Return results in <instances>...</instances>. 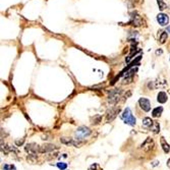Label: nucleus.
Returning <instances> with one entry per match:
<instances>
[{"label":"nucleus","mask_w":170,"mask_h":170,"mask_svg":"<svg viewBox=\"0 0 170 170\" xmlns=\"http://www.w3.org/2000/svg\"><path fill=\"white\" fill-rule=\"evenodd\" d=\"M121 119L124 121V123H126V124H129V125H131V126H135V123H137V119L133 116L131 108H129V107L125 108V109L123 110L122 113H121Z\"/></svg>","instance_id":"obj_1"},{"label":"nucleus","mask_w":170,"mask_h":170,"mask_svg":"<svg viewBox=\"0 0 170 170\" xmlns=\"http://www.w3.org/2000/svg\"><path fill=\"white\" fill-rule=\"evenodd\" d=\"M92 133V131L87 126H79L75 133V140L82 141V140L88 138Z\"/></svg>","instance_id":"obj_2"},{"label":"nucleus","mask_w":170,"mask_h":170,"mask_svg":"<svg viewBox=\"0 0 170 170\" xmlns=\"http://www.w3.org/2000/svg\"><path fill=\"white\" fill-rule=\"evenodd\" d=\"M121 96H122V91L120 89H114V90H111L108 94V102L110 104H116L117 102L120 100Z\"/></svg>","instance_id":"obj_3"},{"label":"nucleus","mask_w":170,"mask_h":170,"mask_svg":"<svg viewBox=\"0 0 170 170\" xmlns=\"http://www.w3.org/2000/svg\"><path fill=\"white\" fill-rule=\"evenodd\" d=\"M143 23V19L142 17L139 15V13L137 11L131 13V21H129V25L133 26V27H140Z\"/></svg>","instance_id":"obj_4"},{"label":"nucleus","mask_w":170,"mask_h":170,"mask_svg":"<svg viewBox=\"0 0 170 170\" xmlns=\"http://www.w3.org/2000/svg\"><path fill=\"white\" fill-rule=\"evenodd\" d=\"M25 150L29 155L37 156V154L40 153V146H38L36 143H30L25 147Z\"/></svg>","instance_id":"obj_5"},{"label":"nucleus","mask_w":170,"mask_h":170,"mask_svg":"<svg viewBox=\"0 0 170 170\" xmlns=\"http://www.w3.org/2000/svg\"><path fill=\"white\" fill-rule=\"evenodd\" d=\"M119 112H120L119 107L110 108V110H108V112H107V115H106V120H107V122H111V121L114 120Z\"/></svg>","instance_id":"obj_6"},{"label":"nucleus","mask_w":170,"mask_h":170,"mask_svg":"<svg viewBox=\"0 0 170 170\" xmlns=\"http://www.w3.org/2000/svg\"><path fill=\"white\" fill-rule=\"evenodd\" d=\"M154 147H155V143H154V140L152 138H147L146 141L141 145V149H143L146 152L151 151L152 149H154Z\"/></svg>","instance_id":"obj_7"},{"label":"nucleus","mask_w":170,"mask_h":170,"mask_svg":"<svg viewBox=\"0 0 170 170\" xmlns=\"http://www.w3.org/2000/svg\"><path fill=\"white\" fill-rule=\"evenodd\" d=\"M139 105L145 112H149L151 110V102L147 98H141L139 100Z\"/></svg>","instance_id":"obj_8"},{"label":"nucleus","mask_w":170,"mask_h":170,"mask_svg":"<svg viewBox=\"0 0 170 170\" xmlns=\"http://www.w3.org/2000/svg\"><path fill=\"white\" fill-rule=\"evenodd\" d=\"M60 142L64 145H73L75 147H81L83 145V142L81 141H77V140H73V139H69V138H61Z\"/></svg>","instance_id":"obj_9"},{"label":"nucleus","mask_w":170,"mask_h":170,"mask_svg":"<svg viewBox=\"0 0 170 170\" xmlns=\"http://www.w3.org/2000/svg\"><path fill=\"white\" fill-rule=\"evenodd\" d=\"M57 149V147H56L55 145H53V144H44V145L40 146V153L44 154V153H49V152H52L54 151V150Z\"/></svg>","instance_id":"obj_10"},{"label":"nucleus","mask_w":170,"mask_h":170,"mask_svg":"<svg viewBox=\"0 0 170 170\" xmlns=\"http://www.w3.org/2000/svg\"><path fill=\"white\" fill-rule=\"evenodd\" d=\"M157 21L159 23L160 26H162V27L167 26L168 23H169V17H168L167 15H165V13L161 12L157 15Z\"/></svg>","instance_id":"obj_11"},{"label":"nucleus","mask_w":170,"mask_h":170,"mask_svg":"<svg viewBox=\"0 0 170 170\" xmlns=\"http://www.w3.org/2000/svg\"><path fill=\"white\" fill-rule=\"evenodd\" d=\"M168 100V96L165 92H159L157 95V101L159 102L160 104H164L166 103Z\"/></svg>","instance_id":"obj_12"},{"label":"nucleus","mask_w":170,"mask_h":170,"mask_svg":"<svg viewBox=\"0 0 170 170\" xmlns=\"http://www.w3.org/2000/svg\"><path fill=\"white\" fill-rule=\"evenodd\" d=\"M160 143H161V147H162V149H163L164 153H166V154L169 153L170 152V146H169V144L165 141V139H164L163 137H161V139H160Z\"/></svg>","instance_id":"obj_13"},{"label":"nucleus","mask_w":170,"mask_h":170,"mask_svg":"<svg viewBox=\"0 0 170 170\" xmlns=\"http://www.w3.org/2000/svg\"><path fill=\"white\" fill-rule=\"evenodd\" d=\"M154 122H155V121H154L152 118H150V117H145V118L143 119V125H144V127H146V129H151L152 125L154 124Z\"/></svg>","instance_id":"obj_14"},{"label":"nucleus","mask_w":170,"mask_h":170,"mask_svg":"<svg viewBox=\"0 0 170 170\" xmlns=\"http://www.w3.org/2000/svg\"><path fill=\"white\" fill-rule=\"evenodd\" d=\"M163 112V107L162 106H159V107H156L152 110V116L153 117H160Z\"/></svg>","instance_id":"obj_15"},{"label":"nucleus","mask_w":170,"mask_h":170,"mask_svg":"<svg viewBox=\"0 0 170 170\" xmlns=\"http://www.w3.org/2000/svg\"><path fill=\"white\" fill-rule=\"evenodd\" d=\"M168 39V33L167 32H161L160 34V37H159V42L160 44H164Z\"/></svg>","instance_id":"obj_16"},{"label":"nucleus","mask_w":170,"mask_h":170,"mask_svg":"<svg viewBox=\"0 0 170 170\" xmlns=\"http://www.w3.org/2000/svg\"><path fill=\"white\" fill-rule=\"evenodd\" d=\"M150 131H152L154 133H158L160 131V125H159V123L157 122V121H155L154 122V124L152 125V127L150 129Z\"/></svg>","instance_id":"obj_17"},{"label":"nucleus","mask_w":170,"mask_h":170,"mask_svg":"<svg viewBox=\"0 0 170 170\" xmlns=\"http://www.w3.org/2000/svg\"><path fill=\"white\" fill-rule=\"evenodd\" d=\"M157 3H158V6H159L160 10H164V9L167 8V4L165 3L164 0H157Z\"/></svg>","instance_id":"obj_18"},{"label":"nucleus","mask_w":170,"mask_h":170,"mask_svg":"<svg viewBox=\"0 0 170 170\" xmlns=\"http://www.w3.org/2000/svg\"><path fill=\"white\" fill-rule=\"evenodd\" d=\"M57 167L60 170H65L67 168V164L64 163V162H58V163H57Z\"/></svg>","instance_id":"obj_19"},{"label":"nucleus","mask_w":170,"mask_h":170,"mask_svg":"<svg viewBox=\"0 0 170 170\" xmlns=\"http://www.w3.org/2000/svg\"><path fill=\"white\" fill-rule=\"evenodd\" d=\"M3 169L4 170H17V168H15V166L12 165V164H5V165L3 166Z\"/></svg>","instance_id":"obj_20"},{"label":"nucleus","mask_w":170,"mask_h":170,"mask_svg":"<svg viewBox=\"0 0 170 170\" xmlns=\"http://www.w3.org/2000/svg\"><path fill=\"white\" fill-rule=\"evenodd\" d=\"M88 170H102V169L100 168V166L98 165L97 163H94V164H92V165L90 166Z\"/></svg>","instance_id":"obj_21"},{"label":"nucleus","mask_w":170,"mask_h":170,"mask_svg":"<svg viewBox=\"0 0 170 170\" xmlns=\"http://www.w3.org/2000/svg\"><path fill=\"white\" fill-rule=\"evenodd\" d=\"M101 119H102V117L100 116V115H97V116H95L93 118V124H98L99 122H101Z\"/></svg>","instance_id":"obj_22"},{"label":"nucleus","mask_w":170,"mask_h":170,"mask_svg":"<svg viewBox=\"0 0 170 170\" xmlns=\"http://www.w3.org/2000/svg\"><path fill=\"white\" fill-rule=\"evenodd\" d=\"M148 88H149L150 90H154L156 88L155 86V82H149V84H148Z\"/></svg>","instance_id":"obj_23"},{"label":"nucleus","mask_w":170,"mask_h":170,"mask_svg":"<svg viewBox=\"0 0 170 170\" xmlns=\"http://www.w3.org/2000/svg\"><path fill=\"white\" fill-rule=\"evenodd\" d=\"M162 53H163V51H162V49H158L157 51H156V55H161Z\"/></svg>","instance_id":"obj_24"},{"label":"nucleus","mask_w":170,"mask_h":170,"mask_svg":"<svg viewBox=\"0 0 170 170\" xmlns=\"http://www.w3.org/2000/svg\"><path fill=\"white\" fill-rule=\"evenodd\" d=\"M23 143V140H21V141H17L15 142V144H17V146H19V145H21V144Z\"/></svg>","instance_id":"obj_25"},{"label":"nucleus","mask_w":170,"mask_h":170,"mask_svg":"<svg viewBox=\"0 0 170 170\" xmlns=\"http://www.w3.org/2000/svg\"><path fill=\"white\" fill-rule=\"evenodd\" d=\"M166 165H167V167L170 169V159H168V160H167V163H166Z\"/></svg>","instance_id":"obj_26"},{"label":"nucleus","mask_w":170,"mask_h":170,"mask_svg":"<svg viewBox=\"0 0 170 170\" xmlns=\"http://www.w3.org/2000/svg\"><path fill=\"white\" fill-rule=\"evenodd\" d=\"M131 2H133V3H135V4L140 2V0H131Z\"/></svg>","instance_id":"obj_27"},{"label":"nucleus","mask_w":170,"mask_h":170,"mask_svg":"<svg viewBox=\"0 0 170 170\" xmlns=\"http://www.w3.org/2000/svg\"><path fill=\"white\" fill-rule=\"evenodd\" d=\"M166 32H167V33H170V26H168V27H167V29H166Z\"/></svg>","instance_id":"obj_28"}]
</instances>
